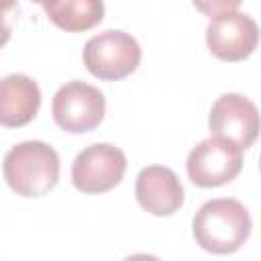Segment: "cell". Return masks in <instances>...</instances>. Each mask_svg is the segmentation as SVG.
<instances>
[{"label": "cell", "mask_w": 261, "mask_h": 261, "mask_svg": "<svg viewBox=\"0 0 261 261\" xmlns=\"http://www.w3.org/2000/svg\"><path fill=\"white\" fill-rule=\"evenodd\" d=\"M196 243L214 255L239 251L251 234V216L243 202L232 198L208 200L192 220Z\"/></svg>", "instance_id": "1"}, {"label": "cell", "mask_w": 261, "mask_h": 261, "mask_svg": "<svg viewBox=\"0 0 261 261\" xmlns=\"http://www.w3.org/2000/svg\"><path fill=\"white\" fill-rule=\"evenodd\" d=\"M4 179L22 198H41L59 181V155L43 141L14 145L2 161Z\"/></svg>", "instance_id": "2"}, {"label": "cell", "mask_w": 261, "mask_h": 261, "mask_svg": "<svg viewBox=\"0 0 261 261\" xmlns=\"http://www.w3.org/2000/svg\"><path fill=\"white\" fill-rule=\"evenodd\" d=\"M141 63V45L124 31H104L84 45L86 69L106 82H118L130 75Z\"/></svg>", "instance_id": "3"}, {"label": "cell", "mask_w": 261, "mask_h": 261, "mask_svg": "<svg viewBox=\"0 0 261 261\" xmlns=\"http://www.w3.org/2000/svg\"><path fill=\"white\" fill-rule=\"evenodd\" d=\"M51 114L57 126L65 133H90L102 122L106 114V98L96 86L73 80L55 92Z\"/></svg>", "instance_id": "4"}, {"label": "cell", "mask_w": 261, "mask_h": 261, "mask_svg": "<svg viewBox=\"0 0 261 261\" xmlns=\"http://www.w3.org/2000/svg\"><path fill=\"white\" fill-rule=\"evenodd\" d=\"M188 177L198 188H218L232 181L243 169V149L222 137L198 143L186 161Z\"/></svg>", "instance_id": "5"}, {"label": "cell", "mask_w": 261, "mask_h": 261, "mask_svg": "<svg viewBox=\"0 0 261 261\" xmlns=\"http://www.w3.org/2000/svg\"><path fill=\"white\" fill-rule=\"evenodd\" d=\"M124 171L126 155L110 143H96L75 155L71 184L84 194H104L120 184Z\"/></svg>", "instance_id": "6"}, {"label": "cell", "mask_w": 261, "mask_h": 261, "mask_svg": "<svg viewBox=\"0 0 261 261\" xmlns=\"http://www.w3.org/2000/svg\"><path fill=\"white\" fill-rule=\"evenodd\" d=\"M257 22L249 14L237 10L212 16L206 27V45L220 61H243L257 49Z\"/></svg>", "instance_id": "7"}, {"label": "cell", "mask_w": 261, "mask_h": 261, "mask_svg": "<svg viewBox=\"0 0 261 261\" xmlns=\"http://www.w3.org/2000/svg\"><path fill=\"white\" fill-rule=\"evenodd\" d=\"M208 126L212 137H222L249 149L259 135V110L241 94H222L210 110Z\"/></svg>", "instance_id": "8"}, {"label": "cell", "mask_w": 261, "mask_h": 261, "mask_svg": "<svg viewBox=\"0 0 261 261\" xmlns=\"http://www.w3.org/2000/svg\"><path fill=\"white\" fill-rule=\"evenodd\" d=\"M135 196L141 208L149 214L171 216L184 204V186L169 167L149 165L137 175Z\"/></svg>", "instance_id": "9"}, {"label": "cell", "mask_w": 261, "mask_h": 261, "mask_svg": "<svg viewBox=\"0 0 261 261\" xmlns=\"http://www.w3.org/2000/svg\"><path fill=\"white\" fill-rule=\"evenodd\" d=\"M41 106V90L33 77L10 73L0 80V124L16 128L29 124Z\"/></svg>", "instance_id": "10"}, {"label": "cell", "mask_w": 261, "mask_h": 261, "mask_svg": "<svg viewBox=\"0 0 261 261\" xmlns=\"http://www.w3.org/2000/svg\"><path fill=\"white\" fill-rule=\"evenodd\" d=\"M41 4L47 18L67 33L90 31L104 18L102 0H43Z\"/></svg>", "instance_id": "11"}, {"label": "cell", "mask_w": 261, "mask_h": 261, "mask_svg": "<svg viewBox=\"0 0 261 261\" xmlns=\"http://www.w3.org/2000/svg\"><path fill=\"white\" fill-rule=\"evenodd\" d=\"M18 12H20V6L16 0H0V47H4L10 41L12 27L16 22Z\"/></svg>", "instance_id": "12"}, {"label": "cell", "mask_w": 261, "mask_h": 261, "mask_svg": "<svg viewBox=\"0 0 261 261\" xmlns=\"http://www.w3.org/2000/svg\"><path fill=\"white\" fill-rule=\"evenodd\" d=\"M194 6L206 14V16H216V14H222V12H230V10H237L241 6L243 0H192Z\"/></svg>", "instance_id": "13"}, {"label": "cell", "mask_w": 261, "mask_h": 261, "mask_svg": "<svg viewBox=\"0 0 261 261\" xmlns=\"http://www.w3.org/2000/svg\"><path fill=\"white\" fill-rule=\"evenodd\" d=\"M31 2H39V4H41V2H43V0H31Z\"/></svg>", "instance_id": "14"}]
</instances>
